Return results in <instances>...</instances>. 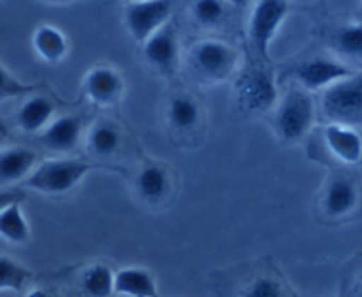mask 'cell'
<instances>
[{
  "label": "cell",
  "mask_w": 362,
  "mask_h": 297,
  "mask_svg": "<svg viewBox=\"0 0 362 297\" xmlns=\"http://www.w3.org/2000/svg\"><path fill=\"white\" fill-rule=\"evenodd\" d=\"M233 94L239 108L247 115H260L271 110L278 101V87L269 62L250 60L233 83Z\"/></svg>",
  "instance_id": "1"
},
{
  "label": "cell",
  "mask_w": 362,
  "mask_h": 297,
  "mask_svg": "<svg viewBox=\"0 0 362 297\" xmlns=\"http://www.w3.org/2000/svg\"><path fill=\"white\" fill-rule=\"evenodd\" d=\"M315 122V103L303 87H292L283 95L274 115V129L285 144L300 141Z\"/></svg>",
  "instance_id": "2"
},
{
  "label": "cell",
  "mask_w": 362,
  "mask_h": 297,
  "mask_svg": "<svg viewBox=\"0 0 362 297\" xmlns=\"http://www.w3.org/2000/svg\"><path fill=\"white\" fill-rule=\"evenodd\" d=\"M237 66V52L218 39H204L191 46L187 53V69L197 80L205 83L223 81Z\"/></svg>",
  "instance_id": "3"
},
{
  "label": "cell",
  "mask_w": 362,
  "mask_h": 297,
  "mask_svg": "<svg viewBox=\"0 0 362 297\" xmlns=\"http://www.w3.org/2000/svg\"><path fill=\"white\" fill-rule=\"evenodd\" d=\"M320 108L331 124L356 127L362 124V73L343 78L325 88Z\"/></svg>",
  "instance_id": "4"
},
{
  "label": "cell",
  "mask_w": 362,
  "mask_h": 297,
  "mask_svg": "<svg viewBox=\"0 0 362 297\" xmlns=\"http://www.w3.org/2000/svg\"><path fill=\"white\" fill-rule=\"evenodd\" d=\"M94 165L81 159H46L27 179L30 190L46 194H62L78 186Z\"/></svg>",
  "instance_id": "5"
},
{
  "label": "cell",
  "mask_w": 362,
  "mask_h": 297,
  "mask_svg": "<svg viewBox=\"0 0 362 297\" xmlns=\"http://www.w3.org/2000/svg\"><path fill=\"white\" fill-rule=\"evenodd\" d=\"M288 14V4L286 2H258L255 4L253 11L247 21V41L255 53V59L262 62H269V46L278 28L285 21Z\"/></svg>",
  "instance_id": "6"
},
{
  "label": "cell",
  "mask_w": 362,
  "mask_h": 297,
  "mask_svg": "<svg viewBox=\"0 0 362 297\" xmlns=\"http://www.w3.org/2000/svg\"><path fill=\"white\" fill-rule=\"evenodd\" d=\"M173 7L170 2H131L124 6V25L138 42H145L168 25Z\"/></svg>",
  "instance_id": "7"
},
{
  "label": "cell",
  "mask_w": 362,
  "mask_h": 297,
  "mask_svg": "<svg viewBox=\"0 0 362 297\" xmlns=\"http://www.w3.org/2000/svg\"><path fill=\"white\" fill-rule=\"evenodd\" d=\"M290 74L304 91L311 92L329 88L343 78L352 76L354 71L339 60L329 59V57H313V59L296 64L290 69Z\"/></svg>",
  "instance_id": "8"
},
{
  "label": "cell",
  "mask_w": 362,
  "mask_h": 297,
  "mask_svg": "<svg viewBox=\"0 0 362 297\" xmlns=\"http://www.w3.org/2000/svg\"><path fill=\"white\" fill-rule=\"evenodd\" d=\"M144 59L156 73L172 76L179 66V41L170 25L144 42Z\"/></svg>",
  "instance_id": "9"
},
{
  "label": "cell",
  "mask_w": 362,
  "mask_h": 297,
  "mask_svg": "<svg viewBox=\"0 0 362 297\" xmlns=\"http://www.w3.org/2000/svg\"><path fill=\"white\" fill-rule=\"evenodd\" d=\"M359 204V191L350 177L334 175L322 193V211L329 218H345L356 211Z\"/></svg>",
  "instance_id": "10"
},
{
  "label": "cell",
  "mask_w": 362,
  "mask_h": 297,
  "mask_svg": "<svg viewBox=\"0 0 362 297\" xmlns=\"http://www.w3.org/2000/svg\"><path fill=\"white\" fill-rule=\"evenodd\" d=\"M87 98L98 106L113 105L124 91V80L113 67L95 66L87 73L83 80Z\"/></svg>",
  "instance_id": "11"
},
{
  "label": "cell",
  "mask_w": 362,
  "mask_h": 297,
  "mask_svg": "<svg viewBox=\"0 0 362 297\" xmlns=\"http://www.w3.org/2000/svg\"><path fill=\"white\" fill-rule=\"evenodd\" d=\"M83 134V119L80 115H60L39 136L42 147L53 152H71L78 147Z\"/></svg>",
  "instance_id": "12"
},
{
  "label": "cell",
  "mask_w": 362,
  "mask_h": 297,
  "mask_svg": "<svg viewBox=\"0 0 362 297\" xmlns=\"http://www.w3.org/2000/svg\"><path fill=\"white\" fill-rule=\"evenodd\" d=\"M136 191L147 204H161L172 193V173L159 163H147L136 175Z\"/></svg>",
  "instance_id": "13"
},
{
  "label": "cell",
  "mask_w": 362,
  "mask_h": 297,
  "mask_svg": "<svg viewBox=\"0 0 362 297\" xmlns=\"http://www.w3.org/2000/svg\"><path fill=\"white\" fill-rule=\"evenodd\" d=\"M325 144L334 158L346 165H357L362 159V136L356 127L329 124L324 131Z\"/></svg>",
  "instance_id": "14"
},
{
  "label": "cell",
  "mask_w": 362,
  "mask_h": 297,
  "mask_svg": "<svg viewBox=\"0 0 362 297\" xmlns=\"http://www.w3.org/2000/svg\"><path fill=\"white\" fill-rule=\"evenodd\" d=\"M35 161L37 154L32 148L20 147V145L4 147L0 152V182L7 186L25 179L27 175L30 177L35 170Z\"/></svg>",
  "instance_id": "15"
},
{
  "label": "cell",
  "mask_w": 362,
  "mask_h": 297,
  "mask_svg": "<svg viewBox=\"0 0 362 297\" xmlns=\"http://www.w3.org/2000/svg\"><path fill=\"white\" fill-rule=\"evenodd\" d=\"M55 103L46 95H32L18 108L16 124L25 133L45 131L53 122Z\"/></svg>",
  "instance_id": "16"
},
{
  "label": "cell",
  "mask_w": 362,
  "mask_h": 297,
  "mask_svg": "<svg viewBox=\"0 0 362 297\" xmlns=\"http://www.w3.org/2000/svg\"><path fill=\"white\" fill-rule=\"evenodd\" d=\"M115 293L124 297H158L156 279L147 269L122 267L115 272Z\"/></svg>",
  "instance_id": "17"
},
{
  "label": "cell",
  "mask_w": 362,
  "mask_h": 297,
  "mask_svg": "<svg viewBox=\"0 0 362 297\" xmlns=\"http://www.w3.org/2000/svg\"><path fill=\"white\" fill-rule=\"evenodd\" d=\"M202 110L197 99L189 94H177L170 99L166 119L177 133H189L200 124Z\"/></svg>",
  "instance_id": "18"
},
{
  "label": "cell",
  "mask_w": 362,
  "mask_h": 297,
  "mask_svg": "<svg viewBox=\"0 0 362 297\" xmlns=\"http://www.w3.org/2000/svg\"><path fill=\"white\" fill-rule=\"evenodd\" d=\"M120 145H122V133H120L119 126H115L113 122L101 120L88 129L87 147L98 158H110V156L117 154Z\"/></svg>",
  "instance_id": "19"
},
{
  "label": "cell",
  "mask_w": 362,
  "mask_h": 297,
  "mask_svg": "<svg viewBox=\"0 0 362 297\" xmlns=\"http://www.w3.org/2000/svg\"><path fill=\"white\" fill-rule=\"evenodd\" d=\"M32 42L37 55L49 64H59L67 53L66 35L52 25H41L35 28Z\"/></svg>",
  "instance_id": "20"
},
{
  "label": "cell",
  "mask_w": 362,
  "mask_h": 297,
  "mask_svg": "<svg viewBox=\"0 0 362 297\" xmlns=\"http://www.w3.org/2000/svg\"><path fill=\"white\" fill-rule=\"evenodd\" d=\"M0 233H2V239L11 244H25L30 239V228H28V223L21 211L20 200L2 204Z\"/></svg>",
  "instance_id": "21"
},
{
  "label": "cell",
  "mask_w": 362,
  "mask_h": 297,
  "mask_svg": "<svg viewBox=\"0 0 362 297\" xmlns=\"http://www.w3.org/2000/svg\"><path fill=\"white\" fill-rule=\"evenodd\" d=\"M81 289L88 297H112L115 293V272L106 264H92L81 274Z\"/></svg>",
  "instance_id": "22"
},
{
  "label": "cell",
  "mask_w": 362,
  "mask_h": 297,
  "mask_svg": "<svg viewBox=\"0 0 362 297\" xmlns=\"http://www.w3.org/2000/svg\"><path fill=\"white\" fill-rule=\"evenodd\" d=\"M32 272L16 260L4 255L0 258V290L2 292H21L30 283Z\"/></svg>",
  "instance_id": "23"
},
{
  "label": "cell",
  "mask_w": 362,
  "mask_h": 297,
  "mask_svg": "<svg viewBox=\"0 0 362 297\" xmlns=\"http://www.w3.org/2000/svg\"><path fill=\"white\" fill-rule=\"evenodd\" d=\"M332 46L343 57L359 59L362 57V25L349 23L339 27L332 35Z\"/></svg>",
  "instance_id": "24"
},
{
  "label": "cell",
  "mask_w": 362,
  "mask_h": 297,
  "mask_svg": "<svg viewBox=\"0 0 362 297\" xmlns=\"http://www.w3.org/2000/svg\"><path fill=\"white\" fill-rule=\"evenodd\" d=\"M225 14L226 6L218 0H202V2H194L191 6V16L200 27L205 28L218 27L225 20Z\"/></svg>",
  "instance_id": "25"
},
{
  "label": "cell",
  "mask_w": 362,
  "mask_h": 297,
  "mask_svg": "<svg viewBox=\"0 0 362 297\" xmlns=\"http://www.w3.org/2000/svg\"><path fill=\"white\" fill-rule=\"evenodd\" d=\"M240 297H285V292L274 278L260 276V278H255L250 285L244 286Z\"/></svg>",
  "instance_id": "26"
},
{
  "label": "cell",
  "mask_w": 362,
  "mask_h": 297,
  "mask_svg": "<svg viewBox=\"0 0 362 297\" xmlns=\"http://www.w3.org/2000/svg\"><path fill=\"white\" fill-rule=\"evenodd\" d=\"M32 91V85L20 83L14 76H11L9 71L2 66V83H0V98L2 101H6L7 98H16V95L25 94V92Z\"/></svg>",
  "instance_id": "27"
},
{
  "label": "cell",
  "mask_w": 362,
  "mask_h": 297,
  "mask_svg": "<svg viewBox=\"0 0 362 297\" xmlns=\"http://www.w3.org/2000/svg\"><path fill=\"white\" fill-rule=\"evenodd\" d=\"M25 297H60L59 293L52 292V290L48 289H34L30 290V292L25 293Z\"/></svg>",
  "instance_id": "28"
},
{
  "label": "cell",
  "mask_w": 362,
  "mask_h": 297,
  "mask_svg": "<svg viewBox=\"0 0 362 297\" xmlns=\"http://www.w3.org/2000/svg\"><path fill=\"white\" fill-rule=\"evenodd\" d=\"M356 297H362V276H361L359 283H357V289H356Z\"/></svg>",
  "instance_id": "29"
},
{
  "label": "cell",
  "mask_w": 362,
  "mask_h": 297,
  "mask_svg": "<svg viewBox=\"0 0 362 297\" xmlns=\"http://www.w3.org/2000/svg\"><path fill=\"white\" fill-rule=\"evenodd\" d=\"M158 297H161V296H158Z\"/></svg>",
  "instance_id": "30"
}]
</instances>
